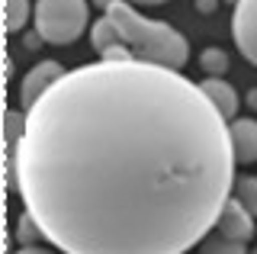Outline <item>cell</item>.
<instances>
[{
  "label": "cell",
  "mask_w": 257,
  "mask_h": 254,
  "mask_svg": "<svg viewBox=\"0 0 257 254\" xmlns=\"http://www.w3.org/2000/svg\"><path fill=\"white\" fill-rule=\"evenodd\" d=\"M7 161L61 254H187L238 180L228 119L199 84L148 61L64 71Z\"/></svg>",
  "instance_id": "6da1fadb"
},
{
  "label": "cell",
  "mask_w": 257,
  "mask_h": 254,
  "mask_svg": "<svg viewBox=\"0 0 257 254\" xmlns=\"http://www.w3.org/2000/svg\"><path fill=\"white\" fill-rule=\"evenodd\" d=\"M103 17L90 26V45L106 61H148L180 71L190 58V45L171 23L148 20L128 0H93Z\"/></svg>",
  "instance_id": "7a4b0ae2"
},
{
  "label": "cell",
  "mask_w": 257,
  "mask_h": 254,
  "mask_svg": "<svg viewBox=\"0 0 257 254\" xmlns=\"http://www.w3.org/2000/svg\"><path fill=\"white\" fill-rule=\"evenodd\" d=\"M32 23L45 42L71 45L90 26V10H87V0H36Z\"/></svg>",
  "instance_id": "3957f363"
},
{
  "label": "cell",
  "mask_w": 257,
  "mask_h": 254,
  "mask_svg": "<svg viewBox=\"0 0 257 254\" xmlns=\"http://www.w3.org/2000/svg\"><path fill=\"white\" fill-rule=\"evenodd\" d=\"M231 39L244 61L257 68V0H238L231 13Z\"/></svg>",
  "instance_id": "277c9868"
},
{
  "label": "cell",
  "mask_w": 257,
  "mask_h": 254,
  "mask_svg": "<svg viewBox=\"0 0 257 254\" xmlns=\"http://www.w3.org/2000/svg\"><path fill=\"white\" fill-rule=\"evenodd\" d=\"M61 74H64V68L58 65V61H39L36 68H29V74L23 77V84H20V103H23V113H26L29 106H36V103L55 87V81H58Z\"/></svg>",
  "instance_id": "5b68a950"
},
{
  "label": "cell",
  "mask_w": 257,
  "mask_h": 254,
  "mask_svg": "<svg viewBox=\"0 0 257 254\" xmlns=\"http://www.w3.org/2000/svg\"><path fill=\"white\" fill-rule=\"evenodd\" d=\"M215 232L225 238H235V241H251L254 235V216L244 209V203L238 196H228V203L222 206L219 219H215Z\"/></svg>",
  "instance_id": "8992f818"
},
{
  "label": "cell",
  "mask_w": 257,
  "mask_h": 254,
  "mask_svg": "<svg viewBox=\"0 0 257 254\" xmlns=\"http://www.w3.org/2000/svg\"><path fill=\"white\" fill-rule=\"evenodd\" d=\"M231 148H235L238 164L257 161V119H231Z\"/></svg>",
  "instance_id": "52a82bcc"
},
{
  "label": "cell",
  "mask_w": 257,
  "mask_h": 254,
  "mask_svg": "<svg viewBox=\"0 0 257 254\" xmlns=\"http://www.w3.org/2000/svg\"><path fill=\"white\" fill-rule=\"evenodd\" d=\"M199 87L206 90V97L215 103V109H219L225 119H235V109L241 106V103H238V90L228 81H222V77H206Z\"/></svg>",
  "instance_id": "ba28073f"
},
{
  "label": "cell",
  "mask_w": 257,
  "mask_h": 254,
  "mask_svg": "<svg viewBox=\"0 0 257 254\" xmlns=\"http://www.w3.org/2000/svg\"><path fill=\"white\" fill-rule=\"evenodd\" d=\"M199 254H251L247 241H235V238H225L212 228L203 241H199Z\"/></svg>",
  "instance_id": "9c48e42d"
},
{
  "label": "cell",
  "mask_w": 257,
  "mask_h": 254,
  "mask_svg": "<svg viewBox=\"0 0 257 254\" xmlns=\"http://www.w3.org/2000/svg\"><path fill=\"white\" fill-rule=\"evenodd\" d=\"M23 132H26V113H20V109H7V113H4V142H7V158H13V155H16Z\"/></svg>",
  "instance_id": "30bf717a"
},
{
  "label": "cell",
  "mask_w": 257,
  "mask_h": 254,
  "mask_svg": "<svg viewBox=\"0 0 257 254\" xmlns=\"http://www.w3.org/2000/svg\"><path fill=\"white\" fill-rule=\"evenodd\" d=\"M235 196L244 203V209L257 219V177H254V174H244V177L235 180Z\"/></svg>",
  "instance_id": "8fae6325"
},
{
  "label": "cell",
  "mask_w": 257,
  "mask_h": 254,
  "mask_svg": "<svg viewBox=\"0 0 257 254\" xmlns=\"http://www.w3.org/2000/svg\"><path fill=\"white\" fill-rule=\"evenodd\" d=\"M7 4V33H20L29 23V0H4Z\"/></svg>",
  "instance_id": "7c38bea8"
},
{
  "label": "cell",
  "mask_w": 257,
  "mask_h": 254,
  "mask_svg": "<svg viewBox=\"0 0 257 254\" xmlns=\"http://www.w3.org/2000/svg\"><path fill=\"white\" fill-rule=\"evenodd\" d=\"M199 68H203L209 77H222L225 71H228V55L222 49H206L199 55Z\"/></svg>",
  "instance_id": "4fadbf2b"
},
{
  "label": "cell",
  "mask_w": 257,
  "mask_h": 254,
  "mask_svg": "<svg viewBox=\"0 0 257 254\" xmlns=\"http://www.w3.org/2000/svg\"><path fill=\"white\" fill-rule=\"evenodd\" d=\"M16 238H20V244H32L36 238H45L42 228H39V222L29 216V212H23L20 216V225H16Z\"/></svg>",
  "instance_id": "5bb4252c"
},
{
  "label": "cell",
  "mask_w": 257,
  "mask_h": 254,
  "mask_svg": "<svg viewBox=\"0 0 257 254\" xmlns=\"http://www.w3.org/2000/svg\"><path fill=\"white\" fill-rule=\"evenodd\" d=\"M196 10L199 13H215L219 10V0H196Z\"/></svg>",
  "instance_id": "9a60e30c"
},
{
  "label": "cell",
  "mask_w": 257,
  "mask_h": 254,
  "mask_svg": "<svg viewBox=\"0 0 257 254\" xmlns=\"http://www.w3.org/2000/svg\"><path fill=\"white\" fill-rule=\"evenodd\" d=\"M42 42H45V39L39 36V33H32V36H26V39H23V45H26V49H39Z\"/></svg>",
  "instance_id": "2e32d148"
},
{
  "label": "cell",
  "mask_w": 257,
  "mask_h": 254,
  "mask_svg": "<svg viewBox=\"0 0 257 254\" xmlns=\"http://www.w3.org/2000/svg\"><path fill=\"white\" fill-rule=\"evenodd\" d=\"M16 254H55V251H48V248H36V244H23Z\"/></svg>",
  "instance_id": "e0dca14e"
},
{
  "label": "cell",
  "mask_w": 257,
  "mask_h": 254,
  "mask_svg": "<svg viewBox=\"0 0 257 254\" xmlns=\"http://www.w3.org/2000/svg\"><path fill=\"white\" fill-rule=\"evenodd\" d=\"M247 106H251V109H257V87H254L251 93H247Z\"/></svg>",
  "instance_id": "ac0fdd59"
},
{
  "label": "cell",
  "mask_w": 257,
  "mask_h": 254,
  "mask_svg": "<svg viewBox=\"0 0 257 254\" xmlns=\"http://www.w3.org/2000/svg\"><path fill=\"white\" fill-rule=\"evenodd\" d=\"M132 4H167V0H132Z\"/></svg>",
  "instance_id": "d6986e66"
},
{
  "label": "cell",
  "mask_w": 257,
  "mask_h": 254,
  "mask_svg": "<svg viewBox=\"0 0 257 254\" xmlns=\"http://www.w3.org/2000/svg\"><path fill=\"white\" fill-rule=\"evenodd\" d=\"M225 4H231V7H235V4H238V0H225Z\"/></svg>",
  "instance_id": "ffe728a7"
},
{
  "label": "cell",
  "mask_w": 257,
  "mask_h": 254,
  "mask_svg": "<svg viewBox=\"0 0 257 254\" xmlns=\"http://www.w3.org/2000/svg\"><path fill=\"white\" fill-rule=\"evenodd\" d=\"M251 254H257V248H254V251H251Z\"/></svg>",
  "instance_id": "44dd1931"
}]
</instances>
